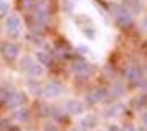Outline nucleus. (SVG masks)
<instances>
[{"label": "nucleus", "instance_id": "nucleus-1", "mask_svg": "<svg viewBox=\"0 0 147 131\" xmlns=\"http://www.w3.org/2000/svg\"><path fill=\"white\" fill-rule=\"evenodd\" d=\"M21 64H22V69L27 72V75L32 77V78H40L45 74V66L40 64L38 61H35V59H32L30 56H26Z\"/></svg>", "mask_w": 147, "mask_h": 131}, {"label": "nucleus", "instance_id": "nucleus-2", "mask_svg": "<svg viewBox=\"0 0 147 131\" xmlns=\"http://www.w3.org/2000/svg\"><path fill=\"white\" fill-rule=\"evenodd\" d=\"M22 19L19 18L18 15H10L7 18V21H5V30H7V34L10 37H13V38H18V37H21L22 34Z\"/></svg>", "mask_w": 147, "mask_h": 131}, {"label": "nucleus", "instance_id": "nucleus-3", "mask_svg": "<svg viewBox=\"0 0 147 131\" xmlns=\"http://www.w3.org/2000/svg\"><path fill=\"white\" fill-rule=\"evenodd\" d=\"M112 13H114V18L117 19L121 26H128L133 19L131 11L126 7H123V5H114V7H112Z\"/></svg>", "mask_w": 147, "mask_h": 131}, {"label": "nucleus", "instance_id": "nucleus-4", "mask_svg": "<svg viewBox=\"0 0 147 131\" xmlns=\"http://www.w3.org/2000/svg\"><path fill=\"white\" fill-rule=\"evenodd\" d=\"M42 95L47 99H56L63 95V86L56 82H48L42 86Z\"/></svg>", "mask_w": 147, "mask_h": 131}, {"label": "nucleus", "instance_id": "nucleus-5", "mask_svg": "<svg viewBox=\"0 0 147 131\" xmlns=\"http://www.w3.org/2000/svg\"><path fill=\"white\" fill-rule=\"evenodd\" d=\"M85 110V104L80 99H67L64 102V112L69 115H82Z\"/></svg>", "mask_w": 147, "mask_h": 131}, {"label": "nucleus", "instance_id": "nucleus-6", "mask_svg": "<svg viewBox=\"0 0 147 131\" xmlns=\"http://www.w3.org/2000/svg\"><path fill=\"white\" fill-rule=\"evenodd\" d=\"M26 102V95L22 91H11L7 96V106L10 109H18L22 107V104Z\"/></svg>", "mask_w": 147, "mask_h": 131}, {"label": "nucleus", "instance_id": "nucleus-7", "mask_svg": "<svg viewBox=\"0 0 147 131\" xmlns=\"http://www.w3.org/2000/svg\"><path fill=\"white\" fill-rule=\"evenodd\" d=\"M2 53L7 59H16L19 56V47L13 42H8L2 47Z\"/></svg>", "mask_w": 147, "mask_h": 131}, {"label": "nucleus", "instance_id": "nucleus-8", "mask_svg": "<svg viewBox=\"0 0 147 131\" xmlns=\"http://www.w3.org/2000/svg\"><path fill=\"white\" fill-rule=\"evenodd\" d=\"M80 126L83 128L85 131H88V130H94V128L98 126V118H96L94 115H85V117H82V120H80Z\"/></svg>", "mask_w": 147, "mask_h": 131}, {"label": "nucleus", "instance_id": "nucleus-9", "mask_svg": "<svg viewBox=\"0 0 147 131\" xmlns=\"http://www.w3.org/2000/svg\"><path fill=\"white\" fill-rule=\"evenodd\" d=\"M123 104L121 102H117V104H112L110 107L106 109V118H115V117H120L123 113Z\"/></svg>", "mask_w": 147, "mask_h": 131}, {"label": "nucleus", "instance_id": "nucleus-10", "mask_svg": "<svg viewBox=\"0 0 147 131\" xmlns=\"http://www.w3.org/2000/svg\"><path fill=\"white\" fill-rule=\"evenodd\" d=\"M126 78H128V82L138 85V83L142 82V74H141V70L138 69V67H129V69L126 70Z\"/></svg>", "mask_w": 147, "mask_h": 131}, {"label": "nucleus", "instance_id": "nucleus-11", "mask_svg": "<svg viewBox=\"0 0 147 131\" xmlns=\"http://www.w3.org/2000/svg\"><path fill=\"white\" fill-rule=\"evenodd\" d=\"M74 70H75L78 75L86 77V75L91 74V66L86 64V62H75V64H74Z\"/></svg>", "mask_w": 147, "mask_h": 131}, {"label": "nucleus", "instance_id": "nucleus-12", "mask_svg": "<svg viewBox=\"0 0 147 131\" xmlns=\"http://www.w3.org/2000/svg\"><path fill=\"white\" fill-rule=\"evenodd\" d=\"M104 98H106V91L104 90H94V91H91V93L88 95L90 104H98V102H101Z\"/></svg>", "mask_w": 147, "mask_h": 131}, {"label": "nucleus", "instance_id": "nucleus-13", "mask_svg": "<svg viewBox=\"0 0 147 131\" xmlns=\"http://www.w3.org/2000/svg\"><path fill=\"white\" fill-rule=\"evenodd\" d=\"M13 118H15L16 122H27L29 120V110H27L26 107H18V109H15Z\"/></svg>", "mask_w": 147, "mask_h": 131}, {"label": "nucleus", "instance_id": "nucleus-14", "mask_svg": "<svg viewBox=\"0 0 147 131\" xmlns=\"http://www.w3.org/2000/svg\"><path fill=\"white\" fill-rule=\"evenodd\" d=\"M35 19L40 24H45V22L50 19V13H48V10L45 7H40L38 10H37V13H35Z\"/></svg>", "mask_w": 147, "mask_h": 131}, {"label": "nucleus", "instance_id": "nucleus-15", "mask_svg": "<svg viewBox=\"0 0 147 131\" xmlns=\"http://www.w3.org/2000/svg\"><path fill=\"white\" fill-rule=\"evenodd\" d=\"M125 93V86L120 83V82H115L114 85H112V88H110V95L112 96H121Z\"/></svg>", "mask_w": 147, "mask_h": 131}, {"label": "nucleus", "instance_id": "nucleus-16", "mask_svg": "<svg viewBox=\"0 0 147 131\" xmlns=\"http://www.w3.org/2000/svg\"><path fill=\"white\" fill-rule=\"evenodd\" d=\"M27 88H29V91L32 93L34 96H38V95H42V86L37 82H32L30 80L29 83H27Z\"/></svg>", "mask_w": 147, "mask_h": 131}, {"label": "nucleus", "instance_id": "nucleus-17", "mask_svg": "<svg viewBox=\"0 0 147 131\" xmlns=\"http://www.w3.org/2000/svg\"><path fill=\"white\" fill-rule=\"evenodd\" d=\"M37 61L40 62V64L47 66V64H50L51 58H50V55H48V53H45V51H38V53H37Z\"/></svg>", "mask_w": 147, "mask_h": 131}, {"label": "nucleus", "instance_id": "nucleus-18", "mask_svg": "<svg viewBox=\"0 0 147 131\" xmlns=\"http://www.w3.org/2000/svg\"><path fill=\"white\" fill-rule=\"evenodd\" d=\"M10 8H11L10 0H0V15H7Z\"/></svg>", "mask_w": 147, "mask_h": 131}, {"label": "nucleus", "instance_id": "nucleus-19", "mask_svg": "<svg viewBox=\"0 0 147 131\" xmlns=\"http://www.w3.org/2000/svg\"><path fill=\"white\" fill-rule=\"evenodd\" d=\"M77 50L80 51L82 55H88V53H90V48H88V47H85V45H78Z\"/></svg>", "mask_w": 147, "mask_h": 131}, {"label": "nucleus", "instance_id": "nucleus-20", "mask_svg": "<svg viewBox=\"0 0 147 131\" xmlns=\"http://www.w3.org/2000/svg\"><path fill=\"white\" fill-rule=\"evenodd\" d=\"M141 123H142L144 126H147V110H144V112L141 113Z\"/></svg>", "mask_w": 147, "mask_h": 131}, {"label": "nucleus", "instance_id": "nucleus-21", "mask_svg": "<svg viewBox=\"0 0 147 131\" xmlns=\"http://www.w3.org/2000/svg\"><path fill=\"white\" fill-rule=\"evenodd\" d=\"M109 131H121L120 130V126H118V125H109Z\"/></svg>", "mask_w": 147, "mask_h": 131}, {"label": "nucleus", "instance_id": "nucleus-22", "mask_svg": "<svg viewBox=\"0 0 147 131\" xmlns=\"http://www.w3.org/2000/svg\"><path fill=\"white\" fill-rule=\"evenodd\" d=\"M142 30L147 32V18H144V21H142Z\"/></svg>", "mask_w": 147, "mask_h": 131}, {"label": "nucleus", "instance_id": "nucleus-23", "mask_svg": "<svg viewBox=\"0 0 147 131\" xmlns=\"http://www.w3.org/2000/svg\"><path fill=\"white\" fill-rule=\"evenodd\" d=\"M123 131H138V130H136V128H134V126H133V125H129V126H126V128H125V130H123Z\"/></svg>", "mask_w": 147, "mask_h": 131}, {"label": "nucleus", "instance_id": "nucleus-24", "mask_svg": "<svg viewBox=\"0 0 147 131\" xmlns=\"http://www.w3.org/2000/svg\"><path fill=\"white\" fill-rule=\"evenodd\" d=\"M43 131H58V130H56L55 126H48V128H45Z\"/></svg>", "mask_w": 147, "mask_h": 131}, {"label": "nucleus", "instance_id": "nucleus-25", "mask_svg": "<svg viewBox=\"0 0 147 131\" xmlns=\"http://www.w3.org/2000/svg\"><path fill=\"white\" fill-rule=\"evenodd\" d=\"M0 29H2V27H0Z\"/></svg>", "mask_w": 147, "mask_h": 131}]
</instances>
